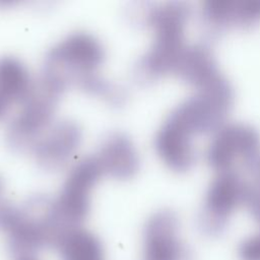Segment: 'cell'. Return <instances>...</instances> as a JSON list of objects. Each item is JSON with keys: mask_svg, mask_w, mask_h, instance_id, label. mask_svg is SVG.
Wrapping results in <instances>:
<instances>
[{"mask_svg": "<svg viewBox=\"0 0 260 260\" xmlns=\"http://www.w3.org/2000/svg\"><path fill=\"white\" fill-rule=\"evenodd\" d=\"M190 8L184 2L172 1L147 10L145 22L154 31L150 49L135 66L139 81H149L166 73L174 72L185 45V26Z\"/></svg>", "mask_w": 260, "mask_h": 260, "instance_id": "obj_1", "label": "cell"}, {"mask_svg": "<svg viewBox=\"0 0 260 260\" xmlns=\"http://www.w3.org/2000/svg\"><path fill=\"white\" fill-rule=\"evenodd\" d=\"M105 58L106 51L99 39L88 32H74L47 53L40 79L62 94L81 76L96 72Z\"/></svg>", "mask_w": 260, "mask_h": 260, "instance_id": "obj_2", "label": "cell"}, {"mask_svg": "<svg viewBox=\"0 0 260 260\" xmlns=\"http://www.w3.org/2000/svg\"><path fill=\"white\" fill-rule=\"evenodd\" d=\"M59 94L38 81L22 102L20 111L10 121L5 141L7 146L22 152L32 149L36 142L54 123Z\"/></svg>", "mask_w": 260, "mask_h": 260, "instance_id": "obj_3", "label": "cell"}, {"mask_svg": "<svg viewBox=\"0 0 260 260\" xmlns=\"http://www.w3.org/2000/svg\"><path fill=\"white\" fill-rule=\"evenodd\" d=\"M103 175L94 156L77 161L69 171L62 188L53 198L56 215L66 229L78 228L90 209V194Z\"/></svg>", "mask_w": 260, "mask_h": 260, "instance_id": "obj_4", "label": "cell"}, {"mask_svg": "<svg viewBox=\"0 0 260 260\" xmlns=\"http://www.w3.org/2000/svg\"><path fill=\"white\" fill-rule=\"evenodd\" d=\"M247 184L234 170L220 171L211 181L198 216L200 231L209 237L220 235L239 204L244 203Z\"/></svg>", "mask_w": 260, "mask_h": 260, "instance_id": "obj_5", "label": "cell"}, {"mask_svg": "<svg viewBox=\"0 0 260 260\" xmlns=\"http://www.w3.org/2000/svg\"><path fill=\"white\" fill-rule=\"evenodd\" d=\"M260 134L247 123H230L218 128L211 139L206 158L208 164L220 171L233 170L236 162L255 167L259 164Z\"/></svg>", "mask_w": 260, "mask_h": 260, "instance_id": "obj_6", "label": "cell"}, {"mask_svg": "<svg viewBox=\"0 0 260 260\" xmlns=\"http://www.w3.org/2000/svg\"><path fill=\"white\" fill-rule=\"evenodd\" d=\"M177 214L160 209L146 220L142 232L143 260H192L189 248L180 238Z\"/></svg>", "mask_w": 260, "mask_h": 260, "instance_id": "obj_7", "label": "cell"}, {"mask_svg": "<svg viewBox=\"0 0 260 260\" xmlns=\"http://www.w3.org/2000/svg\"><path fill=\"white\" fill-rule=\"evenodd\" d=\"M82 141L79 124L63 119L54 122L34 145L31 152L37 165L44 171L63 169L74 156Z\"/></svg>", "mask_w": 260, "mask_h": 260, "instance_id": "obj_8", "label": "cell"}, {"mask_svg": "<svg viewBox=\"0 0 260 260\" xmlns=\"http://www.w3.org/2000/svg\"><path fill=\"white\" fill-rule=\"evenodd\" d=\"M93 156L103 175L118 181L132 179L140 168L139 154L133 141L122 132L108 134Z\"/></svg>", "mask_w": 260, "mask_h": 260, "instance_id": "obj_9", "label": "cell"}, {"mask_svg": "<svg viewBox=\"0 0 260 260\" xmlns=\"http://www.w3.org/2000/svg\"><path fill=\"white\" fill-rule=\"evenodd\" d=\"M192 139L166 119L154 137V148L170 169L183 172L195 161L196 152Z\"/></svg>", "mask_w": 260, "mask_h": 260, "instance_id": "obj_10", "label": "cell"}, {"mask_svg": "<svg viewBox=\"0 0 260 260\" xmlns=\"http://www.w3.org/2000/svg\"><path fill=\"white\" fill-rule=\"evenodd\" d=\"M185 81L201 88L220 75L211 52L203 46H187L174 70Z\"/></svg>", "mask_w": 260, "mask_h": 260, "instance_id": "obj_11", "label": "cell"}, {"mask_svg": "<svg viewBox=\"0 0 260 260\" xmlns=\"http://www.w3.org/2000/svg\"><path fill=\"white\" fill-rule=\"evenodd\" d=\"M203 13L215 23L251 25L260 19V0H207Z\"/></svg>", "mask_w": 260, "mask_h": 260, "instance_id": "obj_12", "label": "cell"}, {"mask_svg": "<svg viewBox=\"0 0 260 260\" xmlns=\"http://www.w3.org/2000/svg\"><path fill=\"white\" fill-rule=\"evenodd\" d=\"M55 249L61 260H106L105 249L100 239L81 226L64 232Z\"/></svg>", "mask_w": 260, "mask_h": 260, "instance_id": "obj_13", "label": "cell"}, {"mask_svg": "<svg viewBox=\"0 0 260 260\" xmlns=\"http://www.w3.org/2000/svg\"><path fill=\"white\" fill-rule=\"evenodd\" d=\"M26 66L15 57L0 58V96L8 104L23 102L34 88Z\"/></svg>", "mask_w": 260, "mask_h": 260, "instance_id": "obj_14", "label": "cell"}, {"mask_svg": "<svg viewBox=\"0 0 260 260\" xmlns=\"http://www.w3.org/2000/svg\"><path fill=\"white\" fill-rule=\"evenodd\" d=\"M75 85L85 93L101 98L113 107L123 106L127 99V94L121 86L105 79L96 72L81 76Z\"/></svg>", "mask_w": 260, "mask_h": 260, "instance_id": "obj_15", "label": "cell"}, {"mask_svg": "<svg viewBox=\"0 0 260 260\" xmlns=\"http://www.w3.org/2000/svg\"><path fill=\"white\" fill-rule=\"evenodd\" d=\"M255 168L256 177L251 184H247L245 203L248 205L252 216L260 223V161Z\"/></svg>", "mask_w": 260, "mask_h": 260, "instance_id": "obj_16", "label": "cell"}, {"mask_svg": "<svg viewBox=\"0 0 260 260\" xmlns=\"http://www.w3.org/2000/svg\"><path fill=\"white\" fill-rule=\"evenodd\" d=\"M240 260H260V233L246 238L239 246Z\"/></svg>", "mask_w": 260, "mask_h": 260, "instance_id": "obj_17", "label": "cell"}, {"mask_svg": "<svg viewBox=\"0 0 260 260\" xmlns=\"http://www.w3.org/2000/svg\"><path fill=\"white\" fill-rule=\"evenodd\" d=\"M12 257L13 260H40L36 254H19Z\"/></svg>", "mask_w": 260, "mask_h": 260, "instance_id": "obj_18", "label": "cell"}, {"mask_svg": "<svg viewBox=\"0 0 260 260\" xmlns=\"http://www.w3.org/2000/svg\"><path fill=\"white\" fill-rule=\"evenodd\" d=\"M8 103L2 99L0 96V120L5 116V114L7 113V110H8Z\"/></svg>", "mask_w": 260, "mask_h": 260, "instance_id": "obj_19", "label": "cell"}, {"mask_svg": "<svg viewBox=\"0 0 260 260\" xmlns=\"http://www.w3.org/2000/svg\"><path fill=\"white\" fill-rule=\"evenodd\" d=\"M4 191H5V182H4V179L0 176V200L3 199Z\"/></svg>", "mask_w": 260, "mask_h": 260, "instance_id": "obj_20", "label": "cell"}]
</instances>
